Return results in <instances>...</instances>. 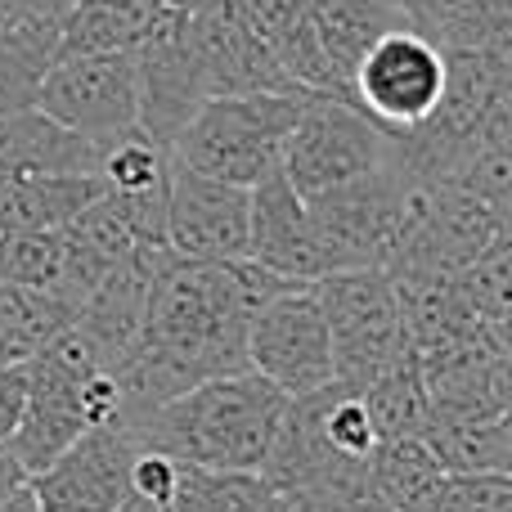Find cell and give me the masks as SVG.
I'll return each mask as SVG.
<instances>
[{"label": "cell", "mask_w": 512, "mask_h": 512, "mask_svg": "<svg viewBox=\"0 0 512 512\" xmlns=\"http://www.w3.org/2000/svg\"><path fill=\"white\" fill-rule=\"evenodd\" d=\"M454 288H459L463 306L481 324L508 328L512 315V239L499 234L481 256H472L463 270H454Z\"/></svg>", "instance_id": "cell-29"}, {"label": "cell", "mask_w": 512, "mask_h": 512, "mask_svg": "<svg viewBox=\"0 0 512 512\" xmlns=\"http://www.w3.org/2000/svg\"><path fill=\"white\" fill-rule=\"evenodd\" d=\"M283 409H288V396L261 373L243 369L198 382L122 427L144 450H162L176 463L261 472Z\"/></svg>", "instance_id": "cell-2"}, {"label": "cell", "mask_w": 512, "mask_h": 512, "mask_svg": "<svg viewBox=\"0 0 512 512\" xmlns=\"http://www.w3.org/2000/svg\"><path fill=\"white\" fill-rule=\"evenodd\" d=\"M373 490L387 504V512H418L432 499V490L445 481L441 459L423 436H400V441H378L369 459Z\"/></svg>", "instance_id": "cell-24"}, {"label": "cell", "mask_w": 512, "mask_h": 512, "mask_svg": "<svg viewBox=\"0 0 512 512\" xmlns=\"http://www.w3.org/2000/svg\"><path fill=\"white\" fill-rule=\"evenodd\" d=\"M319 297L333 342V382L346 391H364L378 373H387L400 355H409L400 333L396 297L387 270H337L310 283Z\"/></svg>", "instance_id": "cell-6"}, {"label": "cell", "mask_w": 512, "mask_h": 512, "mask_svg": "<svg viewBox=\"0 0 512 512\" xmlns=\"http://www.w3.org/2000/svg\"><path fill=\"white\" fill-rule=\"evenodd\" d=\"M0 364H5V360H0Z\"/></svg>", "instance_id": "cell-38"}, {"label": "cell", "mask_w": 512, "mask_h": 512, "mask_svg": "<svg viewBox=\"0 0 512 512\" xmlns=\"http://www.w3.org/2000/svg\"><path fill=\"white\" fill-rule=\"evenodd\" d=\"M189 50H194L198 77L207 99L212 95H306L283 72L279 54L265 36H256L239 18L234 0L189 14Z\"/></svg>", "instance_id": "cell-12"}, {"label": "cell", "mask_w": 512, "mask_h": 512, "mask_svg": "<svg viewBox=\"0 0 512 512\" xmlns=\"http://www.w3.org/2000/svg\"><path fill=\"white\" fill-rule=\"evenodd\" d=\"M306 5L310 0H234V9H239L243 23H248L256 36H265L270 45L279 41L292 23L306 18Z\"/></svg>", "instance_id": "cell-32"}, {"label": "cell", "mask_w": 512, "mask_h": 512, "mask_svg": "<svg viewBox=\"0 0 512 512\" xmlns=\"http://www.w3.org/2000/svg\"><path fill=\"white\" fill-rule=\"evenodd\" d=\"M248 261L292 283H315L328 274L310 207L283 171H270L248 189Z\"/></svg>", "instance_id": "cell-16"}, {"label": "cell", "mask_w": 512, "mask_h": 512, "mask_svg": "<svg viewBox=\"0 0 512 512\" xmlns=\"http://www.w3.org/2000/svg\"><path fill=\"white\" fill-rule=\"evenodd\" d=\"M167 248L180 261H239L248 256V189L171 162Z\"/></svg>", "instance_id": "cell-14"}, {"label": "cell", "mask_w": 512, "mask_h": 512, "mask_svg": "<svg viewBox=\"0 0 512 512\" xmlns=\"http://www.w3.org/2000/svg\"><path fill=\"white\" fill-rule=\"evenodd\" d=\"M23 486H27V472L14 463V454L0 450V504H5L14 490H23Z\"/></svg>", "instance_id": "cell-34"}, {"label": "cell", "mask_w": 512, "mask_h": 512, "mask_svg": "<svg viewBox=\"0 0 512 512\" xmlns=\"http://www.w3.org/2000/svg\"><path fill=\"white\" fill-rule=\"evenodd\" d=\"M99 180L108 194H149V189H167L171 176V153L158 140L131 126L108 140H99Z\"/></svg>", "instance_id": "cell-27"}, {"label": "cell", "mask_w": 512, "mask_h": 512, "mask_svg": "<svg viewBox=\"0 0 512 512\" xmlns=\"http://www.w3.org/2000/svg\"><path fill=\"white\" fill-rule=\"evenodd\" d=\"M369 423L378 432V441H400V436H423L432 423V405H427V382L418 373L414 355H400L387 373L369 382L360 391Z\"/></svg>", "instance_id": "cell-25"}, {"label": "cell", "mask_w": 512, "mask_h": 512, "mask_svg": "<svg viewBox=\"0 0 512 512\" xmlns=\"http://www.w3.org/2000/svg\"><path fill=\"white\" fill-rule=\"evenodd\" d=\"M135 450H140V441L122 423L86 432L50 468L27 481L36 495V508L41 512H113L126 495V468H131Z\"/></svg>", "instance_id": "cell-15"}, {"label": "cell", "mask_w": 512, "mask_h": 512, "mask_svg": "<svg viewBox=\"0 0 512 512\" xmlns=\"http://www.w3.org/2000/svg\"><path fill=\"white\" fill-rule=\"evenodd\" d=\"M36 86H41V72L0 41V117L36 108Z\"/></svg>", "instance_id": "cell-31"}, {"label": "cell", "mask_w": 512, "mask_h": 512, "mask_svg": "<svg viewBox=\"0 0 512 512\" xmlns=\"http://www.w3.org/2000/svg\"><path fill=\"white\" fill-rule=\"evenodd\" d=\"M423 441L445 472H508L512 468V423L508 414L477 423H427Z\"/></svg>", "instance_id": "cell-26"}, {"label": "cell", "mask_w": 512, "mask_h": 512, "mask_svg": "<svg viewBox=\"0 0 512 512\" xmlns=\"http://www.w3.org/2000/svg\"><path fill=\"white\" fill-rule=\"evenodd\" d=\"M113 512H171V508L149 504V499H140V495H131V490H126V495H122V504H117Z\"/></svg>", "instance_id": "cell-36"}, {"label": "cell", "mask_w": 512, "mask_h": 512, "mask_svg": "<svg viewBox=\"0 0 512 512\" xmlns=\"http://www.w3.org/2000/svg\"><path fill=\"white\" fill-rule=\"evenodd\" d=\"M391 279V297H396V315H400V333H405L409 355L432 351L436 342H445L450 333L477 324L472 310L463 306L454 274H436V270H387Z\"/></svg>", "instance_id": "cell-19"}, {"label": "cell", "mask_w": 512, "mask_h": 512, "mask_svg": "<svg viewBox=\"0 0 512 512\" xmlns=\"http://www.w3.org/2000/svg\"><path fill=\"white\" fill-rule=\"evenodd\" d=\"M418 512H512V472H445Z\"/></svg>", "instance_id": "cell-30"}, {"label": "cell", "mask_w": 512, "mask_h": 512, "mask_svg": "<svg viewBox=\"0 0 512 512\" xmlns=\"http://www.w3.org/2000/svg\"><path fill=\"white\" fill-rule=\"evenodd\" d=\"M27 405V364H0V450L18 432Z\"/></svg>", "instance_id": "cell-33"}, {"label": "cell", "mask_w": 512, "mask_h": 512, "mask_svg": "<svg viewBox=\"0 0 512 512\" xmlns=\"http://www.w3.org/2000/svg\"><path fill=\"white\" fill-rule=\"evenodd\" d=\"M508 234V216L495 212L490 203H481L477 194L445 180H418L414 203H409V225L400 252L387 270H436L454 274L481 256L490 243Z\"/></svg>", "instance_id": "cell-11"}, {"label": "cell", "mask_w": 512, "mask_h": 512, "mask_svg": "<svg viewBox=\"0 0 512 512\" xmlns=\"http://www.w3.org/2000/svg\"><path fill=\"white\" fill-rule=\"evenodd\" d=\"M0 279L18 288H41L63 301L68 279V234L32 230V234H0ZM68 306V301H63Z\"/></svg>", "instance_id": "cell-28"}, {"label": "cell", "mask_w": 512, "mask_h": 512, "mask_svg": "<svg viewBox=\"0 0 512 512\" xmlns=\"http://www.w3.org/2000/svg\"><path fill=\"white\" fill-rule=\"evenodd\" d=\"M391 135L378 131L351 99L310 95L283 140L279 171L301 198H319L328 189H342L369 171L387 167Z\"/></svg>", "instance_id": "cell-7"}, {"label": "cell", "mask_w": 512, "mask_h": 512, "mask_svg": "<svg viewBox=\"0 0 512 512\" xmlns=\"http://www.w3.org/2000/svg\"><path fill=\"white\" fill-rule=\"evenodd\" d=\"M248 369L288 400L333 387V342L310 283L274 292L248 324Z\"/></svg>", "instance_id": "cell-9"}, {"label": "cell", "mask_w": 512, "mask_h": 512, "mask_svg": "<svg viewBox=\"0 0 512 512\" xmlns=\"http://www.w3.org/2000/svg\"><path fill=\"white\" fill-rule=\"evenodd\" d=\"M77 310L41 288H18L0 279V360L27 364L72 324Z\"/></svg>", "instance_id": "cell-23"}, {"label": "cell", "mask_w": 512, "mask_h": 512, "mask_svg": "<svg viewBox=\"0 0 512 512\" xmlns=\"http://www.w3.org/2000/svg\"><path fill=\"white\" fill-rule=\"evenodd\" d=\"M117 414H122L117 378L86 351L72 328H63L36 360H27V405L5 450L32 481L86 432L117 423Z\"/></svg>", "instance_id": "cell-3"}, {"label": "cell", "mask_w": 512, "mask_h": 512, "mask_svg": "<svg viewBox=\"0 0 512 512\" xmlns=\"http://www.w3.org/2000/svg\"><path fill=\"white\" fill-rule=\"evenodd\" d=\"M0 512H41L36 508V495H32V486H23V490H14V495L0 504Z\"/></svg>", "instance_id": "cell-35"}, {"label": "cell", "mask_w": 512, "mask_h": 512, "mask_svg": "<svg viewBox=\"0 0 512 512\" xmlns=\"http://www.w3.org/2000/svg\"><path fill=\"white\" fill-rule=\"evenodd\" d=\"M212 5H221V0H167V9H176V14H203Z\"/></svg>", "instance_id": "cell-37"}, {"label": "cell", "mask_w": 512, "mask_h": 512, "mask_svg": "<svg viewBox=\"0 0 512 512\" xmlns=\"http://www.w3.org/2000/svg\"><path fill=\"white\" fill-rule=\"evenodd\" d=\"M306 23L315 32L319 50L328 54V63L337 68V77L351 90V72L364 59L378 36L409 27L400 0H310L306 5Z\"/></svg>", "instance_id": "cell-18"}, {"label": "cell", "mask_w": 512, "mask_h": 512, "mask_svg": "<svg viewBox=\"0 0 512 512\" xmlns=\"http://www.w3.org/2000/svg\"><path fill=\"white\" fill-rule=\"evenodd\" d=\"M283 288H292V279L261 270L248 256L239 261L171 256L153 279L140 337L113 373L122 391L117 423H135L207 378L248 369V324Z\"/></svg>", "instance_id": "cell-1"}, {"label": "cell", "mask_w": 512, "mask_h": 512, "mask_svg": "<svg viewBox=\"0 0 512 512\" xmlns=\"http://www.w3.org/2000/svg\"><path fill=\"white\" fill-rule=\"evenodd\" d=\"M162 9H167V0H77L59 27V59L135 50L153 32Z\"/></svg>", "instance_id": "cell-21"}, {"label": "cell", "mask_w": 512, "mask_h": 512, "mask_svg": "<svg viewBox=\"0 0 512 512\" xmlns=\"http://www.w3.org/2000/svg\"><path fill=\"white\" fill-rule=\"evenodd\" d=\"M36 108L86 140H108L117 131H131V126H140L135 54L104 50L54 59L36 86Z\"/></svg>", "instance_id": "cell-10"}, {"label": "cell", "mask_w": 512, "mask_h": 512, "mask_svg": "<svg viewBox=\"0 0 512 512\" xmlns=\"http://www.w3.org/2000/svg\"><path fill=\"white\" fill-rule=\"evenodd\" d=\"M445 95V50L414 27L378 36L351 72V104L378 131L405 135L436 113Z\"/></svg>", "instance_id": "cell-8"}, {"label": "cell", "mask_w": 512, "mask_h": 512, "mask_svg": "<svg viewBox=\"0 0 512 512\" xmlns=\"http://www.w3.org/2000/svg\"><path fill=\"white\" fill-rule=\"evenodd\" d=\"M310 95H212L171 140V162L252 189L279 171L283 140Z\"/></svg>", "instance_id": "cell-4"}, {"label": "cell", "mask_w": 512, "mask_h": 512, "mask_svg": "<svg viewBox=\"0 0 512 512\" xmlns=\"http://www.w3.org/2000/svg\"><path fill=\"white\" fill-rule=\"evenodd\" d=\"M135 77H140V131L171 153V140L207 99L189 50V14L162 9L153 32L135 45Z\"/></svg>", "instance_id": "cell-13"}, {"label": "cell", "mask_w": 512, "mask_h": 512, "mask_svg": "<svg viewBox=\"0 0 512 512\" xmlns=\"http://www.w3.org/2000/svg\"><path fill=\"white\" fill-rule=\"evenodd\" d=\"M171 512H283V499L265 472L180 463Z\"/></svg>", "instance_id": "cell-22"}, {"label": "cell", "mask_w": 512, "mask_h": 512, "mask_svg": "<svg viewBox=\"0 0 512 512\" xmlns=\"http://www.w3.org/2000/svg\"><path fill=\"white\" fill-rule=\"evenodd\" d=\"M99 140L59 126L41 108L0 117V180L27 176H95Z\"/></svg>", "instance_id": "cell-17"}, {"label": "cell", "mask_w": 512, "mask_h": 512, "mask_svg": "<svg viewBox=\"0 0 512 512\" xmlns=\"http://www.w3.org/2000/svg\"><path fill=\"white\" fill-rule=\"evenodd\" d=\"M414 185L405 171L378 167L369 176L351 180L342 189L310 198V225L324 248L328 274L337 270H387L400 252L409 225V203H414Z\"/></svg>", "instance_id": "cell-5"}, {"label": "cell", "mask_w": 512, "mask_h": 512, "mask_svg": "<svg viewBox=\"0 0 512 512\" xmlns=\"http://www.w3.org/2000/svg\"><path fill=\"white\" fill-rule=\"evenodd\" d=\"M104 194L99 176H27L0 180V234L68 230Z\"/></svg>", "instance_id": "cell-20"}]
</instances>
